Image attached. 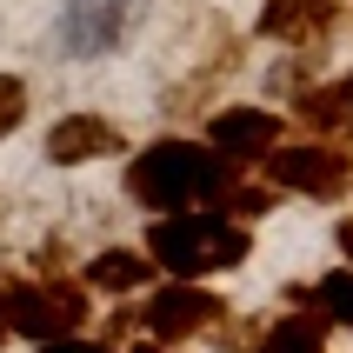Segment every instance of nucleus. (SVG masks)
<instances>
[{"instance_id": "2eb2a0df", "label": "nucleus", "mask_w": 353, "mask_h": 353, "mask_svg": "<svg viewBox=\"0 0 353 353\" xmlns=\"http://www.w3.org/2000/svg\"><path fill=\"white\" fill-rule=\"evenodd\" d=\"M40 353H114L107 340H80V334H60V340H47Z\"/></svg>"}, {"instance_id": "0eeeda50", "label": "nucleus", "mask_w": 353, "mask_h": 353, "mask_svg": "<svg viewBox=\"0 0 353 353\" xmlns=\"http://www.w3.org/2000/svg\"><path fill=\"white\" fill-rule=\"evenodd\" d=\"M207 147L220 160H234V167H254L280 147V114L274 107H220L207 120Z\"/></svg>"}, {"instance_id": "4468645a", "label": "nucleus", "mask_w": 353, "mask_h": 353, "mask_svg": "<svg viewBox=\"0 0 353 353\" xmlns=\"http://www.w3.org/2000/svg\"><path fill=\"white\" fill-rule=\"evenodd\" d=\"M20 120H27V80H20V74H0V140L14 134Z\"/></svg>"}, {"instance_id": "7ed1b4c3", "label": "nucleus", "mask_w": 353, "mask_h": 353, "mask_svg": "<svg viewBox=\"0 0 353 353\" xmlns=\"http://www.w3.org/2000/svg\"><path fill=\"white\" fill-rule=\"evenodd\" d=\"M80 320H87V294H80L74 280H7L0 287V327H14V334L27 340H60V334H74Z\"/></svg>"}, {"instance_id": "a211bd4d", "label": "nucleus", "mask_w": 353, "mask_h": 353, "mask_svg": "<svg viewBox=\"0 0 353 353\" xmlns=\"http://www.w3.org/2000/svg\"><path fill=\"white\" fill-rule=\"evenodd\" d=\"M0 334H7V327H0Z\"/></svg>"}, {"instance_id": "6e6552de", "label": "nucleus", "mask_w": 353, "mask_h": 353, "mask_svg": "<svg viewBox=\"0 0 353 353\" xmlns=\"http://www.w3.org/2000/svg\"><path fill=\"white\" fill-rule=\"evenodd\" d=\"M260 40H280V47H320V40L340 27V0H260Z\"/></svg>"}, {"instance_id": "423d86ee", "label": "nucleus", "mask_w": 353, "mask_h": 353, "mask_svg": "<svg viewBox=\"0 0 353 353\" xmlns=\"http://www.w3.org/2000/svg\"><path fill=\"white\" fill-rule=\"evenodd\" d=\"M134 320L160 340V347H174V340H194V334H207V327H220L227 307H220V294L200 287V280H160Z\"/></svg>"}, {"instance_id": "f03ea898", "label": "nucleus", "mask_w": 353, "mask_h": 353, "mask_svg": "<svg viewBox=\"0 0 353 353\" xmlns=\"http://www.w3.org/2000/svg\"><path fill=\"white\" fill-rule=\"evenodd\" d=\"M254 254V234L240 220L214 214V207H187V214H154L147 227V260L154 274L167 267V280H207V274H227Z\"/></svg>"}, {"instance_id": "39448f33", "label": "nucleus", "mask_w": 353, "mask_h": 353, "mask_svg": "<svg viewBox=\"0 0 353 353\" xmlns=\"http://www.w3.org/2000/svg\"><path fill=\"white\" fill-rule=\"evenodd\" d=\"M260 180L274 194H307V200H340L353 187V154L334 140H294V147H274L260 160Z\"/></svg>"}, {"instance_id": "f8f14e48", "label": "nucleus", "mask_w": 353, "mask_h": 353, "mask_svg": "<svg viewBox=\"0 0 353 353\" xmlns=\"http://www.w3.org/2000/svg\"><path fill=\"white\" fill-rule=\"evenodd\" d=\"M254 353H327V320L320 314H280V320H267Z\"/></svg>"}, {"instance_id": "dca6fc26", "label": "nucleus", "mask_w": 353, "mask_h": 353, "mask_svg": "<svg viewBox=\"0 0 353 353\" xmlns=\"http://www.w3.org/2000/svg\"><path fill=\"white\" fill-rule=\"evenodd\" d=\"M334 240H340V254H347V267H353V220H340V234H334Z\"/></svg>"}, {"instance_id": "1a4fd4ad", "label": "nucleus", "mask_w": 353, "mask_h": 353, "mask_svg": "<svg viewBox=\"0 0 353 353\" xmlns=\"http://www.w3.org/2000/svg\"><path fill=\"white\" fill-rule=\"evenodd\" d=\"M127 154V134H120L107 114H67L47 127V160L54 167H87V160Z\"/></svg>"}, {"instance_id": "9b49d317", "label": "nucleus", "mask_w": 353, "mask_h": 353, "mask_svg": "<svg viewBox=\"0 0 353 353\" xmlns=\"http://www.w3.org/2000/svg\"><path fill=\"white\" fill-rule=\"evenodd\" d=\"M147 280H154V260L134 254V247H107V254L87 260V287H100V294H134Z\"/></svg>"}, {"instance_id": "f3484780", "label": "nucleus", "mask_w": 353, "mask_h": 353, "mask_svg": "<svg viewBox=\"0 0 353 353\" xmlns=\"http://www.w3.org/2000/svg\"><path fill=\"white\" fill-rule=\"evenodd\" d=\"M134 353H174V347H160V340H140V347Z\"/></svg>"}, {"instance_id": "ddd939ff", "label": "nucleus", "mask_w": 353, "mask_h": 353, "mask_svg": "<svg viewBox=\"0 0 353 353\" xmlns=\"http://www.w3.org/2000/svg\"><path fill=\"white\" fill-rule=\"evenodd\" d=\"M314 307L334 320V327H353V267H334V274L314 280Z\"/></svg>"}, {"instance_id": "f257e3e1", "label": "nucleus", "mask_w": 353, "mask_h": 353, "mask_svg": "<svg viewBox=\"0 0 353 353\" xmlns=\"http://www.w3.org/2000/svg\"><path fill=\"white\" fill-rule=\"evenodd\" d=\"M234 174L240 167L220 160L207 140H154L127 160V194L147 214H187V207H214Z\"/></svg>"}, {"instance_id": "20e7f679", "label": "nucleus", "mask_w": 353, "mask_h": 353, "mask_svg": "<svg viewBox=\"0 0 353 353\" xmlns=\"http://www.w3.org/2000/svg\"><path fill=\"white\" fill-rule=\"evenodd\" d=\"M140 20H147V0H60L54 40L67 60H107L134 40Z\"/></svg>"}, {"instance_id": "9d476101", "label": "nucleus", "mask_w": 353, "mask_h": 353, "mask_svg": "<svg viewBox=\"0 0 353 353\" xmlns=\"http://www.w3.org/2000/svg\"><path fill=\"white\" fill-rule=\"evenodd\" d=\"M294 114L314 127V140H353V74L340 80H320V87H300L294 94Z\"/></svg>"}]
</instances>
